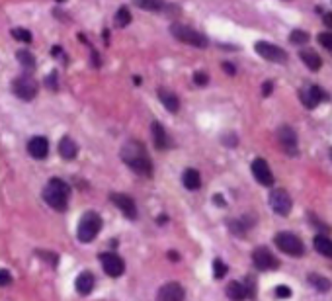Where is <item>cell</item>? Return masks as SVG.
Here are the masks:
<instances>
[{
    "mask_svg": "<svg viewBox=\"0 0 332 301\" xmlns=\"http://www.w3.org/2000/svg\"><path fill=\"white\" fill-rule=\"evenodd\" d=\"M12 37L18 39V41H23V43H32V34L23 28H14L12 30Z\"/></svg>",
    "mask_w": 332,
    "mask_h": 301,
    "instance_id": "obj_32",
    "label": "cell"
},
{
    "mask_svg": "<svg viewBox=\"0 0 332 301\" xmlns=\"http://www.w3.org/2000/svg\"><path fill=\"white\" fill-rule=\"evenodd\" d=\"M256 53L266 59V61H270V63H279V65H283L286 61H288V53L281 49V47H277L274 43H268V41H258L254 45Z\"/></svg>",
    "mask_w": 332,
    "mask_h": 301,
    "instance_id": "obj_7",
    "label": "cell"
},
{
    "mask_svg": "<svg viewBox=\"0 0 332 301\" xmlns=\"http://www.w3.org/2000/svg\"><path fill=\"white\" fill-rule=\"evenodd\" d=\"M319 43L324 47V49H328V51H332V32H324V34H319Z\"/></svg>",
    "mask_w": 332,
    "mask_h": 301,
    "instance_id": "obj_33",
    "label": "cell"
},
{
    "mask_svg": "<svg viewBox=\"0 0 332 301\" xmlns=\"http://www.w3.org/2000/svg\"><path fill=\"white\" fill-rule=\"evenodd\" d=\"M274 243L281 252H286L289 257H303L305 254V246L301 243V239L293 233H277L274 237Z\"/></svg>",
    "mask_w": 332,
    "mask_h": 301,
    "instance_id": "obj_5",
    "label": "cell"
},
{
    "mask_svg": "<svg viewBox=\"0 0 332 301\" xmlns=\"http://www.w3.org/2000/svg\"><path fill=\"white\" fill-rule=\"evenodd\" d=\"M309 284L311 286H315V290L321 291V293H324V291H328L332 288L330 280L328 278H322V276H319V274H311L309 278Z\"/></svg>",
    "mask_w": 332,
    "mask_h": 301,
    "instance_id": "obj_26",
    "label": "cell"
},
{
    "mask_svg": "<svg viewBox=\"0 0 332 301\" xmlns=\"http://www.w3.org/2000/svg\"><path fill=\"white\" fill-rule=\"evenodd\" d=\"M156 94H158V100L162 102V106H164L170 113H176L178 110H180V100H178V96L174 92H170V90H166V88H158L156 90Z\"/></svg>",
    "mask_w": 332,
    "mask_h": 301,
    "instance_id": "obj_18",
    "label": "cell"
},
{
    "mask_svg": "<svg viewBox=\"0 0 332 301\" xmlns=\"http://www.w3.org/2000/svg\"><path fill=\"white\" fill-rule=\"evenodd\" d=\"M102 227H104V221H102V217H100L96 212H86L82 217H80V221H78V227H77V239L80 243H92L96 237L100 235L102 231Z\"/></svg>",
    "mask_w": 332,
    "mask_h": 301,
    "instance_id": "obj_3",
    "label": "cell"
},
{
    "mask_svg": "<svg viewBox=\"0 0 332 301\" xmlns=\"http://www.w3.org/2000/svg\"><path fill=\"white\" fill-rule=\"evenodd\" d=\"M182 182H184V188L192 190V192L201 188V176H199V172L196 170V168H188V170H184Z\"/></svg>",
    "mask_w": 332,
    "mask_h": 301,
    "instance_id": "obj_23",
    "label": "cell"
},
{
    "mask_svg": "<svg viewBox=\"0 0 332 301\" xmlns=\"http://www.w3.org/2000/svg\"><path fill=\"white\" fill-rule=\"evenodd\" d=\"M252 262H254V266L258 270H276L279 266V262H277V258L270 252V248H266V246H258L254 248V252H252Z\"/></svg>",
    "mask_w": 332,
    "mask_h": 301,
    "instance_id": "obj_9",
    "label": "cell"
},
{
    "mask_svg": "<svg viewBox=\"0 0 332 301\" xmlns=\"http://www.w3.org/2000/svg\"><path fill=\"white\" fill-rule=\"evenodd\" d=\"M184 299H186V291H184V288L178 282H168L156 293V301H184Z\"/></svg>",
    "mask_w": 332,
    "mask_h": 301,
    "instance_id": "obj_12",
    "label": "cell"
},
{
    "mask_svg": "<svg viewBox=\"0 0 332 301\" xmlns=\"http://www.w3.org/2000/svg\"><path fill=\"white\" fill-rule=\"evenodd\" d=\"M326 100V94H324V90L321 86H317V84H311L309 88L301 90V102L305 104V108H309V110H315L317 106H319V102Z\"/></svg>",
    "mask_w": 332,
    "mask_h": 301,
    "instance_id": "obj_14",
    "label": "cell"
},
{
    "mask_svg": "<svg viewBox=\"0 0 332 301\" xmlns=\"http://www.w3.org/2000/svg\"><path fill=\"white\" fill-rule=\"evenodd\" d=\"M151 133H153V141H155V147L158 151H168V149L172 147V139L168 137L162 123L153 122V125H151Z\"/></svg>",
    "mask_w": 332,
    "mask_h": 301,
    "instance_id": "obj_16",
    "label": "cell"
},
{
    "mask_svg": "<svg viewBox=\"0 0 332 301\" xmlns=\"http://www.w3.org/2000/svg\"><path fill=\"white\" fill-rule=\"evenodd\" d=\"M12 276L8 270H0V286H10Z\"/></svg>",
    "mask_w": 332,
    "mask_h": 301,
    "instance_id": "obj_37",
    "label": "cell"
},
{
    "mask_svg": "<svg viewBox=\"0 0 332 301\" xmlns=\"http://www.w3.org/2000/svg\"><path fill=\"white\" fill-rule=\"evenodd\" d=\"M277 141H279V145L283 147V151L288 155H297V135H295V131L289 125H281L277 129Z\"/></svg>",
    "mask_w": 332,
    "mask_h": 301,
    "instance_id": "obj_11",
    "label": "cell"
},
{
    "mask_svg": "<svg viewBox=\"0 0 332 301\" xmlns=\"http://www.w3.org/2000/svg\"><path fill=\"white\" fill-rule=\"evenodd\" d=\"M274 293H276V297H279V299H286V297L291 295V290H289L288 286H277Z\"/></svg>",
    "mask_w": 332,
    "mask_h": 301,
    "instance_id": "obj_36",
    "label": "cell"
},
{
    "mask_svg": "<svg viewBox=\"0 0 332 301\" xmlns=\"http://www.w3.org/2000/svg\"><path fill=\"white\" fill-rule=\"evenodd\" d=\"M227 297L231 301H244L248 297V293H246V286L241 284V282H229V286H227Z\"/></svg>",
    "mask_w": 332,
    "mask_h": 301,
    "instance_id": "obj_21",
    "label": "cell"
},
{
    "mask_svg": "<svg viewBox=\"0 0 332 301\" xmlns=\"http://www.w3.org/2000/svg\"><path fill=\"white\" fill-rule=\"evenodd\" d=\"M59 155L63 156L65 160H73L78 155V145L70 137H63L61 143H59Z\"/></svg>",
    "mask_w": 332,
    "mask_h": 301,
    "instance_id": "obj_20",
    "label": "cell"
},
{
    "mask_svg": "<svg viewBox=\"0 0 332 301\" xmlns=\"http://www.w3.org/2000/svg\"><path fill=\"white\" fill-rule=\"evenodd\" d=\"M75 288L80 295H88L94 290V274L92 272H82L75 282Z\"/></svg>",
    "mask_w": 332,
    "mask_h": 301,
    "instance_id": "obj_19",
    "label": "cell"
},
{
    "mask_svg": "<svg viewBox=\"0 0 332 301\" xmlns=\"http://www.w3.org/2000/svg\"><path fill=\"white\" fill-rule=\"evenodd\" d=\"M299 57H301V61H303V63L307 65V68H311V71H319V68L322 67L321 57H319L317 51H313V49H301Z\"/></svg>",
    "mask_w": 332,
    "mask_h": 301,
    "instance_id": "obj_22",
    "label": "cell"
},
{
    "mask_svg": "<svg viewBox=\"0 0 332 301\" xmlns=\"http://www.w3.org/2000/svg\"><path fill=\"white\" fill-rule=\"evenodd\" d=\"M227 272H229L227 264L223 262L221 258H215V260H213V276H215L217 280H221V278H225Z\"/></svg>",
    "mask_w": 332,
    "mask_h": 301,
    "instance_id": "obj_30",
    "label": "cell"
},
{
    "mask_svg": "<svg viewBox=\"0 0 332 301\" xmlns=\"http://www.w3.org/2000/svg\"><path fill=\"white\" fill-rule=\"evenodd\" d=\"M170 34L174 35L178 41L192 45V47H198V49H205L207 43H209V39L205 35L199 34L198 30H192L189 26H184V24H172Z\"/></svg>",
    "mask_w": 332,
    "mask_h": 301,
    "instance_id": "obj_4",
    "label": "cell"
},
{
    "mask_svg": "<svg viewBox=\"0 0 332 301\" xmlns=\"http://www.w3.org/2000/svg\"><path fill=\"white\" fill-rule=\"evenodd\" d=\"M35 254L37 257H41L45 262H51L53 266H57V262H59V258H57L55 252H45V250H35Z\"/></svg>",
    "mask_w": 332,
    "mask_h": 301,
    "instance_id": "obj_34",
    "label": "cell"
},
{
    "mask_svg": "<svg viewBox=\"0 0 332 301\" xmlns=\"http://www.w3.org/2000/svg\"><path fill=\"white\" fill-rule=\"evenodd\" d=\"M330 158H332V149H330Z\"/></svg>",
    "mask_w": 332,
    "mask_h": 301,
    "instance_id": "obj_45",
    "label": "cell"
},
{
    "mask_svg": "<svg viewBox=\"0 0 332 301\" xmlns=\"http://www.w3.org/2000/svg\"><path fill=\"white\" fill-rule=\"evenodd\" d=\"M16 59L22 63L23 68H33V67H35V59H33L32 53H30V51H26V49L18 51V53H16Z\"/></svg>",
    "mask_w": 332,
    "mask_h": 301,
    "instance_id": "obj_28",
    "label": "cell"
},
{
    "mask_svg": "<svg viewBox=\"0 0 332 301\" xmlns=\"http://www.w3.org/2000/svg\"><path fill=\"white\" fill-rule=\"evenodd\" d=\"M223 68H225V71H227V73H229L231 77H232V75H234V73H236V68L232 67L231 63H223Z\"/></svg>",
    "mask_w": 332,
    "mask_h": 301,
    "instance_id": "obj_42",
    "label": "cell"
},
{
    "mask_svg": "<svg viewBox=\"0 0 332 301\" xmlns=\"http://www.w3.org/2000/svg\"><path fill=\"white\" fill-rule=\"evenodd\" d=\"M12 92H14L20 100L30 102L37 96V82H35L33 77H30V75H22V77L14 78V82H12Z\"/></svg>",
    "mask_w": 332,
    "mask_h": 301,
    "instance_id": "obj_6",
    "label": "cell"
},
{
    "mask_svg": "<svg viewBox=\"0 0 332 301\" xmlns=\"http://www.w3.org/2000/svg\"><path fill=\"white\" fill-rule=\"evenodd\" d=\"M252 174L262 186H272L274 184V174H272V170H270L264 158H254L252 160Z\"/></svg>",
    "mask_w": 332,
    "mask_h": 301,
    "instance_id": "obj_15",
    "label": "cell"
},
{
    "mask_svg": "<svg viewBox=\"0 0 332 301\" xmlns=\"http://www.w3.org/2000/svg\"><path fill=\"white\" fill-rule=\"evenodd\" d=\"M122 160L131 168L135 174L139 176H153V160L147 153V149L141 141L137 139H129L125 145L122 147Z\"/></svg>",
    "mask_w": 332,
    "mask_h": 301,
    "instance_id": "obj_1",
    "label": "cell"
},
{
    "mask_svg": "<svg viewBox=\"0 0 332 301\" xmlns=\"http://www.w3.org/2000/svg\"><path fill=\"white\" fill-rule=\"evenodd\" d=\"M135 6L149 12H160L166 8V2L164 0H135Z\"/></svg>",
    "mask_w": 332,
    "mask_h": 301,
    "instance_id": "obj_25",
    "label": "cell"
},
{
    "mask_svg": "<svg viewBox=\"0 0 332 301\" xmlns=\"http://www.w3.org/2000/svg\"><path fill=\"white\" fill-rule=\"evenodd\" d=\"M168 257H170V260H174V262H178V260H180V254H178V252H172V250L168 252Z\"/></svg>",
    "mask_w": 332,
    "mask_h": 301,
    "instance_id": "obj_43",
    "label": "cell"
},
{
    "mask_svg": "<svg viewBox=\"0 0 332 301\" xmlns=\"http://www.w3.org/2000/svg\"><path fill=\"white\" fill-rule=\"evenodd\" d=\"M110 200L120 207V212L127 217V219H137V203L133 200L131 196H127V194H111Z\"/></svg>",
    "mask_w": 332,
    "mask_h": 301,
    "instance_id": "obj_13",
    "label": "cell"
},
{
    "mask_svg": "<svg viewBox=\"0 0 332 301\" xmlns=\"http://www.w3.org/2000/svg\"><path fill=\"white\" fill-rule=\"evenodd\" d=\"M28 153H30V156L37 158V160H43L45 156L49 155V141L45 137H41V135L32 137L30 143H28Z\"/></svg>",
    "mask_w": 332,
    "mask_h": 301,
    "instance_id": "obj_17",
    "label": "cell"
},
{
    "mask_svg": "<svg viewBox=\"0 0 332 301\" xmlns=\"http://www.w3.org/2000/svg\"><path fill=\"white\" fill-rule=\"evenodd\" d=\"M223 143H225V145H229V147H234V145H236V137H234V135H229V137H225V139H223Z\"/></svg>",
    "mask_w": 332,
    "mask_h": 301,
    "instance_id": "obj_41",
    "label": "cell"
},
{
    "mask_svg": "<svg viewBox=\"0 0 332 301\" xmlns=\"http://www.w3.org/2000/svg\"><path fill=\"white\" fill-rule=\"evenodd\" d=\"M322 20H324V24H326V28H328V30H332V12H324Z\"/></svg>",
    "mask_w": 332,
    "mask_h": 301,
    "instance_id": "obj_40",
    "label": "cell"
},
{
    "mask_svg": "<svg viewBox=\"0 0 332 301\" xmlns=\"http://www.w3.org/2000/svg\"><path fill=\"white\" fill-rule=\"evenodd\" d=\"M270 205H272V210H274L277 215L286 217V215L291 212V196L281 188L274 190V192L270 194Z\"/></svg>",
    "mask_w": 332,
    "mask_h": 301,
    "instance_id": "obj_10",
    "label": "cell"
},
{
    "mask_svg": "<svg viewBox=\"0 0 332 301\" xmlns=\"http://www.w3.org/2000/svg\"><path fill=\"white\" fill-rule=\"evenodd\" d=\"M248 229H250V223H248L246 219H231V221H229V231L234 235H239V237L246 235Z\"/></svg>",
    "mask_w": 332,
    "mask_h": 301,
    "instance_id": "obj_27",
    "label": "cell"
},
{
    "mask_svg": "<svg viewBox=\"0 0 332 301\" xmlns=\"http://www.w3.org/2000/svg\"><path fill=\"white\" fill-rule=\"evenodd\" d=\"M45 82H47V86H51L53 90H57V75H55V73H53L51 77H47V80H45Z\"/></svg>",
    "mask_w": 332,
    "mask_h": 301,
    "instance_id": "obj_39",
    "label": "cell"
},
{
    "mask_svg": "<svg viewBox=\"0 0 332 301\" xmlns=\"http://www.w3.org/2000/svg\"><path fill=\"white\" fill-rule=\"evenodd\" d=\"M272 90H274V82H264V86H262V96H270L272 94Z\"/></svg>",
    "mask_w": 332,
    "mask_h": 301,
    "instance_id": "obj_38",
    "label": "cell"
},
{
    "mask_svg": "<svg viewBox=\"0 0 332 301\" xmlns=\"http://www.w3.org/2000/svg\"><path fill=\"white\" fill-rule=\"evenodd\" d=\"M100 262L104 272L110 276V278H120L123 272H125V262L117 252H102L100 254Z\"/></svg>",
    "mask_w": 332,
    "mask_h": 301,
    "instance_id": "obj_8",
    "label": "cell"
},
{
    "mask_svg": "<svg viewBox=\"0 0 332 301\" xmlns=\"http://www.w3.org/2000/svg\"><path fill=\"white\" fill-rule=\"evenodd\" d=\"M289 41L293 45H305L309 41V34L303 32V30H293V32L289 34Z\"/></svg>",
    "mask_w": 332,
    "mask_h": 301,
    "instance_id": "obj_29",
    "label": "cell"
},
{
    "mask_svg": "<svg viewBox=\"0 0 332 301\" xmlns=\"http://www.w3.org/2000/svg\"><path fill=\"white\" fill-rule=\"evenodd\" d=\"M215 201H217V203H221V205H223V203H225V201H223V198H219V194L215 196Z\"/></svg>",
    "mask_w": 332,
    "mask_h": 301,
    "instance_id": "obj_44",
    "label": "cell"
},
{
    "mask_svg": "<svg viewBox=\"0 0 332 301\" xmlns=\"http://www.w3.org/2000/svg\"><path fill=\"white\" fill-rule=\"evenodd\" d=\"M129 22H131V14H129V10H127L125 6H122V8L117 10V14H115V24H117L120 28H125Z\"/></svg>",
    "mask_w": 332,
    "mask_h": 301,
    "instance_id": "obj_31",
    "label": "cell"
},
{
    "mask_svg": "<svg viewBox=\"0 0 332 301\" xmlns=\"http://www.w3.org/2000/svg\"><path fill=\"white\" fill-rule=\"evenodd\" d=\"M315 250L322 254V257L332 258V241L328 237H322V235H317L315 237Z\"/></svg>",
    "mask_w": 332,
    "mask_h": 301,
    "instance_id": "obj_24",
    "label": "cell"
},
{
    "mask_svg": "<svg viewBox=\"0 0 332 301\" xmlns=\"http://www.w3.org/2000/svg\"><path fill=\"white\" fill-rule=\"evenodd\" d=\"M194 82H196L198 86H205V84L209 82V77H207V73H203V71H198V73L194 75Z\"/></svg>",
    "mask_w": 332,
    "mask_h": 301,
    "instance_id": "obj_35",
    "label": "cell"
},
{
    "mask_svg": "<svg viewBox=\"0 0 332 301\" xmlns=\"http://www.w3.org/2000/svg\"><path fill=\"white\" fill-rule=\"evenodd\" d=\"M70 198V186L65 180L51 178L43 188V200L47 205H51L55 212H65Z\"/></svg>",
    "mask_w": 332,
    "mask_h": 301,
    "instance_id": "obj_2",
    "label": "cell"
}]
</instances>
